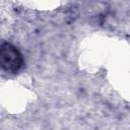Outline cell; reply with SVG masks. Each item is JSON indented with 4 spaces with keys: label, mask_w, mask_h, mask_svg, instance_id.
<instances>
[{
    "label": "cell",
    "mask_w": 130,
    "mask_h": 130,
    "mask_svg": "<svg viewBox=\"0 0 130 130\" xmlns=\"http://www.w3.org/2000/svg\"><path fill=\"white\" fill-rule=\"evenodd\" d=\"M0 63L4 71L16 73L22 67L23 59L17 48L7 42H3L0 47Z\"/></svg>",
    "instance_id": "cell-1"
}]
</instances>
